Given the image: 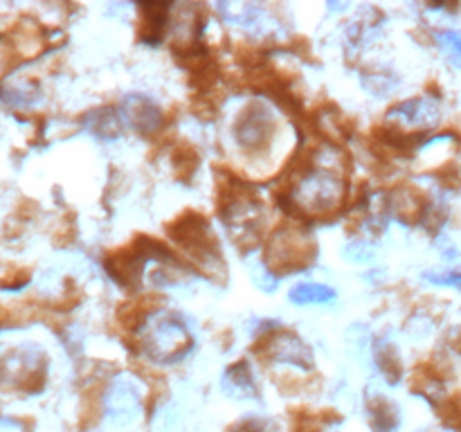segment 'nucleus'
<instances>
[{
  "label": "nucleus",
  "instance_id": "nucleus-2",
  "mask_svg": "<svg viewBox=\"0 0 461 432\" xmlns=\"http://www.w3.org/2000/svg\"><path fill=\"white\" fill-rule=\"evenodd\" d=\"M167 234L183 248L185 255L201 268L223 270L219 243H216L212 225L201 212H183L171 223H167Z\"/></svg>",
  "mask_w": 461,
  "mask_h": 432
},
{
  "label": "nucleus",
  "instance_id": "nucleus-23",
  "mask_svg": "<svg viewBox=\"0 0 461 432\" xmlns=\"http://www.w3.org/2000/svg\"><path fill=\"white\" fill-rule=\"evenodd\" d=\"M435 39L437 43L441 45V50L448 54L450 61H453L457 68H461V32H453V30L437 32Z\"/></svg>",
  "mask_w": 461,
  "mask_h": 432
},
{
  "label": "nucleus",
  "instance_id": "nucleus-14",
  "mask_svg": "<svg viewBox=\"0 0 461 432\" xmlns=\"http://www.w3.org/2000/svg\"><path fill=\"white\" fill-rule=\"evenodd\" d=\"M223 387L225 392H230V394L237 396V399H248V396L255 399L257 385L255 378H252L250 364H248L246 360H237L234 364H230L223 378Z\"/></svg>",
  "mask_w": 461,
  "mask_h": 432
},
{
  "label": "nucleus",
  "instance_id": "nucleus-6",
  "mask_svg": "<svg viewBox=\"0 0 461 432\" xmlns=\"http://www.w3.org/2000/svg\"><path fill=\"white\" fill-rule=\"evenodd\" d=\"M232 135L237 147L248 158H261L273 147L275 135H277V120L275 112L266 106V102H248L241 108L232 126Z\"/></svg>",
  "mask_w": 461,
  "mask_h": 432
},
{
  "label": "nucleus",
  "instance_id": "nucleus-15",
  "mask_svg": "<svg viewBox=\"0 0 461 432\" xmlns=\"http://www.w3.org/2000/svg\"><path fill=\"white\" fill-rule=\"evenodd\" d=\"M167 4H142L138 36L144 43H156L167 25Z\"/></svg>",
  "mask_w": 461,
  "mask_h": 432
},
{
  "label": "nucleus",
  "instance_id": "nucleus-5",
  "mask_svg": "<svg viewBox=\"0 0 461 432\" xmlns=\"http://www.w3.org/2000/svg\"><path fill=\"white\" fill-rule=\"evenodd\" d=\"M0 381L9 387L34 394L48 381V356L39 345H18L0 356Z\"/></svg>",
  "mask_w": 461,
  "mask_h": 432
},
{
  "label": "nucleus",
  "instance_id": "nucleus-24",
  "mask_svg": "<svg viewBox=\"0 0 461 432\" xmlns=\"http://www.w3.org/2000/svg\"><path fill=\"white\" fill-rule=\"evenodd\" d=\"M228 432H279V428L273 418L248 417L243 418V421L234 423Z\"/></svg>",
  "mask_w": 461,
  "mask_h": 432
},
{
  "label": "nucleus",
  "instance_id": "nucleus-30",
  "mask_svg": "<svg viewBox=\"0 0 461 432\" xmlns=\"http://www.w3.org/2000/svg\"><path fill=\"white\" fill-rule=\"evenodd\" d=\"M0 432H27V428L18 418L0 417Z\"/></svg>",
  "mask_w": 461,
  "mask_h": 432
},
{
  "label": "nucleus",
  "instance_id": "nucleus-9",
  "mask_svg": "<svg viewBox=\"0 0 461 432\" xmlns=\"http://www.w3.org/2000/svg\"><path fill=\"white\" fill-rule=\"evenodd\" d=\"M439 106L437 102L428 97H417V99H408V102H401L387 112V122L396 129L405 130V133H417L421 135L419 130H426L437 126L439 122Z\"/></svg>",
  "mask_w": 461,
  "mask_h": 432
},
{
  "label": "nucleus",
  "instance_id": "nucleus-8",
  "mask_svg": "<svg viewBox=\"0 0 461 432\" xmlns=\"http://www.w3.org/2000/svg\"><path fill=\"white\" fill-rule=\"evenodd\" d=\"M252 351H255L259 358L270 360V363H291L304 369L313 367V351H311V346L306 345L300 336L288 331V328H268V331L255 342Z\"/></svg>",
  "mask_w": 461,
  "mask_h": 432
},
{
  "label": "nucleus",
  "instance_id": "nucleus-22",
  "mask_svg": "<svg viewBox=\"0 0 461 432\" xmlns=\"http://www.w3.org/2000/svg\"><path fill=\"white\" fill-rule=\"evenodd\" d=\"M144 315H147V310L142 309L140 300H135V302H124V304L117 306L115 318L117 322H120L122 331H135V328L144 322Z\"/></svg>",
  "mask_w": 461,
  "mask_h": 432
},
{
  "label": "nucleus",
  "instance_id": "nucleus-19",
  "mask_svg": "<svg viewBox=\"0 0 461 432\" xmlns=\"http://www.w3.org/2000/svg\"><path fill=\"white\" fill-rule=\"evenodd\" d=\"M374 356H376V364L383 376L387 378V382H392V385L399 382V378L403 376V364H401L399 354H396V346L387 340H378Z\"/></svg>",
  "mask_w": 461,
  "mask_h": 432
},
{
  "label": "nucleus",
  "instance_id": "nucleus-20",
  "mask_svg": "<svg viewBox=\"0 0 461 432\" xmlns=\"http://www.w3.org/2000/svg\"><path fill=\"white\" fill-rule=\"evenodd\" d=\"M14 45H16V52L21 54V57H39V52H43L45 48L39 25L32 21L23 22V25L18 27L16 36H14Z\"/></svg>",
  "mask_w": 461,
  "mask_h": 432
},
{
  "label": "nucleus",
  "instance_id": "nucleus-16",
  "mask_svg": "<svg viewBox=\"0 0 461 432\" xmlns=\"http://www.w3.org/2000/svg\"><path fill=\"white\" fill-rule=\"evenodd\" d=\"M86 129L102 140H115L122 133L120 112L113 108H97L86 115Z\"/></svg>",
  "mask_w": 461,
  "mask_h": 432
},
{
  "label": "nucleus",
  "instance_id": "nucleus-29",
  "mask_svg": "<svg viewBox=\"0 0 461 432\" xmlns=\"http://www.w3.org/2000/svg\"><path fill=\"white\" fill-rule=\"evenodd\" d=\"M14 54H16V50H12L7 45V40L0 39V76L5 75V72L12 68V61H14Z\"/></svg>",
  "mask_w": 461,
  "mask_h": 432
},
{
  "label": "nucleus",
  "instance_id": "nucleus-13",
  "mask_svg": "<svg viewBox=\"0 0 461 432\" xmlns=\"http://www.w3.org/2000/svg\"><path fill=\"white\" fill-rule=\"evenodd\" d=\"M367 412L372 428L376 432H396L401 423L399 408L394 400L385 399L383 394H369L367 396Z\"/></svg>",
  "mask_w": 461,
  "mask_h": 432
},
{
  "label": "nucleus",
  "instance_id": "nucleus-3",
  "mask_svg": "<svg viewBox=\"0 0 461 432\" xmlns=\"http://www.w3.org/2000/svg\"><path fill=\"white\" fill-rule=\"evenodd\" d=\"M315 255H318V246L309 234L293 225H284V228L275 230L266 241L264 266L268 268V273L282 277V274H293L309 268L315 261Z\"/></svg>",
  "mask_w": 461,
  "mask_h": 432
},
{
  "label": "nucleus",
  "instance_id": "nucleus-21",
  "mask_svg": "<svg viewBox=\"0 0 461 432\" xmlns=\"http://www.w3.org/2000/svg\"><path fill=\"white\" fill-rule=\"evenodd\" d=\"M39 86L30 79H16L3 88V99L12 106H32V104L39 102Z\"/></svg>",
  "mask_w": 461,
  "mask_h": 432
},
{
  "label": "nucleus",
  "instance_id": "nucleus-4",
  "mask_svg": "<svg viewBox=\"0 0 461 432\" xmlns=\"http://www.w3.org/2000/svg\"><path fill=\"white\" fill-rule=\"evenodd\" d=\"M140 346L156 363H176L194 346L192 331L174 313H158L144 324Z\"/></svg>",
  "mask_w": 461,
  "mask_h": 432
},
{
  "label": "nucleus",
  "instance_id": "nucleus-26",
  "mask_svg": "<svg viewBox=\"0 0 461 432\" xmlns=\"http://www.w3.org/2000/svg\"><path fill=\"white\" fill-rule=\"evenodd\" d=\"M426 282L437 284V286H455L461 291V270H446V273H426Z\"/></svg>",
  "mask_w": 461,
  "mask_h": 432
},
{
  "label": "nucleus",
  "instance_id": "nucleus-17",
  "mask_svg": "<svg viewBox=\"0 0 461 432\" xmlns=\"http://www.w3.org/2000/svg\"><path fill=\"white\" fill-rule=\"evenodd\" d=\"M171 162H174V176L180 183H189L196 174L198 165H201V156H198L196 148L187 142L176 144L174 151H171Z\"/></svg>",
  "mask_w": 461,
  "mask_h": 432
},
{
  "label": "nucleus",
  "instance_id": "nucleus-18",
  "mask_svg": "<svg viewBox=\"0 0 461 432\" xmlns=\"http://www.w3.org/2000/svg\"><path fill=\"white\" fill-rule=\"evenodd\" d=\"M288 300L293 304H329V302L336 300V291L331 286H324V284H297L295 288H291L288 292Z\"/></svg>",
  "mask_w": 461,
  "mask_h": 432
},
{
  "label": "nucleus",
  "instance_id": "nucleus-28",
  "mask_svg": "<svg viewBox=\"0 0 461 432\" xmlns=\"http://www.w3.org/2000/svg\"><path fill=\"white\" fill-rule=\"evenodd\" d=\"M345 256L349 261H356V264H365V261L374 259V250L367 246V243L358 241V243H351V246L345 248Z\"/></svg>",
  "mask_w": 461,
  "mask_h": 432
},
{
  "label": "nucleus",
  "instance_id": "nucleus-25",
  "mask_svg": "<svg viewBox=\"0 0 461 432\" xmlns=\"http://www.w3.org/2000/svg\"><path fill=\"white\" fill-rule=\"evenodd\" d=\"M320 428H322V417H320V412L295 414V423H293V430L295 432H320Z\"/></svg>",
  "mask_w": 461,
  "mask_h": 432
},
{
  "label": "nucleus",
  "instance_id": "nucleus-10",
  "mask_svg": "<svg viewBox=\"0 0 461 432\" xmlns=\"http://www.w3.org/2000/svg\"><path fill=\"white\" fill-rule=\"evenodd\" d=\"M140 392L129 378H117L104 392V414L113 426H129L138 418Z\"/></svg>",
  "mask_w": 461,
  "mask_h": 432
},
{
  "label": "nucleus",
  "instance_id": "nucleus-11",
  "mask_svg": "<svg viewBox=\"0 0 461 432\" xmlns=\"http://www.w3.org/2000/svg\"><path fill=\"white\" fill-rule=\"evenodd\" d=\"M120 120L124 122L126 126H131L133 130H138L140 135L156 133V130L165 124L160 106H158L153 99H149L147 94H129V97L122 102Z\"/></svg>",
  "mask_w": 461,
  "mask_h": 432
},
{
  "label": "nucleus",
  "instance_id": "nucleus-27",
  "mask_svg": "<svg viewBox=\"0 0 461 432\" xmlns=\"http://www.w3.org/2000/svg\"><path fill=\"white\" fill-rule=\"evenodd\" d=\"M52 241H54V246H59V248H66V246H70L72 241H75V223H72V219H63L61 223H59V228H57V232H54V237H52Z\"/></svg>",
  "mask_w": 461,
  "mask_h": 432
},
{
  "label": "nucleus",
  "instance_id": "nucleus-7",
  "mask_svg": "<svg viewBox=\"0 0 461 432\" xmlns=\"http://www.w3.org/2000/svg\"><path fill=\"white\" fill-rule=\"evenodd\" d=\"M153 256V259H160V261H169L171 255L160 241L156 238L147 237V234H140L135 237L129 246L120 248V250H111L106 255V268L108 274L115 279L120 286L133 288L140 286V277H142V268H144V261Z\"/></svg>",
  "mask_w": 461,
  "mask_h": 432
},
{
  "label": "nucleus",
  "instance_id": "nucleus-1",
  "mask_svg": "<svg viewBox=\"0 0 461 432\" xmlns=\"http://www.w3.org/2000/svg\"><path fill=\"white\" fill-rule=\"evenodd\" d=\"M286 198V212L297 219H331L347 198L345 180L329 169H309L295 180Z\"/></svg>",
  "mask_w": 461,
  "mask_h": 432
},
{
  "label": "nucleus",
  "instance_id": "nucleus-12",
  "mask_svg": "<svg viewBox=\"0 0 461 432\" xmlns=\"http://www.w3.org/2000/svg\"><path fill=\"white\" fill-rule=\"evenodd\" d=\"M387 207H390V214H394L401 223L414 225L423 220L430 201L426 198V194L419 192L412 184H401L387 198Z\"/></svg>",
  "mask_w": 461,
  "mask_h": 432
}]
</instances>
